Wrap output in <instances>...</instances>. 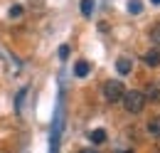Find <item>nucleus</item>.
Returning <instances> with one entry per match:
<instances>
[{
  "instance_id": "nucleus-1",
  "label": "nucleus",
  "mask_w": 160,
  "mask_h": 153,
  "mask_svg": "<svg viewBox=\"0 0 160 153\" xmlns=\"http://www.w3.org/2000/svg\"><path fill=\"white\" fill-rule=\"evenodd\" d=\"M123 106L128 114H140L145 109V94L143 92H126L123 94Z\"/></svg>"
},
{
  "instance_id": "nucleus-2",
  "label": "nucleus",
  "mask_w": 160,
  "mask_h": 153,
  "mask_svg": "<svg viewBox=\"0 0 160 153\" xmlns=\"http://www.w3.org/2000/svg\"><path fill=\"white\" fill-rule=\"evenodd\" d=\"M126 94V89H123V84H121L118 79H111V82H106L103 84V96H106V101H121Z\"/></svg>"
},
{
  "instance_id": "nucleus-3",
  "label": "nucleus",
  "mask_w": 160,
  "mask_h": 153,
  "mask_svg": "<svg viewBox=\"0 0 160 153\" xmlns=\"http://www.w3.org/2000/svg\"><path fill=\"white\" fill-rule=\"evenodd\" d=\"M116 69H118V74H131V69H133V59H131V57H118Z\"/></svg>"
},
{
  "instance_id": "nucleus-4",
  "label": "nucleus",
  "mask_w": 160,
  "mask_h": 153,
  "mask_svg": "<svg viewBox=\"0 0 160 153\" xmlns=\"http://www.w3.org/2000/svg\"><path fill=\"white\" fill-rule=\"evenodd\" d=\"M89 72H91V64H89L86 59H79V62L74 64V74L77 76H86Z\"/></svg>"
},
{
  "instance_id": "nucleus-5",
  "label": "nucleus",
  "mask_w": 160,
  "mask_h": 153,
  "mask_svg": "<svg viewBox=\"0 0 160 153\" xmlns=\"http://www.w3.org/2000/svg\"><path fill=\"white\" fill-rule=\"evenodd\" d=\"M143 62H145L148 67H158V64H160V52H158V50H150V52L143 57Z\"/></svg>"
},
{
  "instance_id": "nucleus-6",
  "label": "nucleus",
  "mask_w": 160,
  "mask_h": 153,
  "mask_svg": "<svg viewBox=\"0 0 160 153\" xmlns=\"http://www.w3.org/2000/svg\"><path fill=\"white\" fill-rule=\"evenodd\" d=\"M148 134L155 136V138H160V116L153 119V121H148Z\"/></svg>"
},
{
  "instance_id": "nucleus-7",
  "label": "nucleus",
  "mask_w": 160,
  "mask_h": 153,
  "mask_svg": "<svg viewBox=\"0 0 160 153\" xmlns=\"http://www.w3.org/2000/svg\"><path fill=\"white\" fill-rule=\"evenodd\" d=\"M128 13L131 15H140L143 13V3L140 0H128Z\"/></svg>"
},
{
  "instance_id": "nucleus-8",
  "label": "nucleus",
  "mask_w": 160,
  "mask_h": 153,
  "mask_svg": "<svg viewBox=\"0 0 160 153\" xmlns=\"http://www.w3.org/2000/svg\"><path fill=\"white\" fill-rule=\"evenodd\" d=\"M91 13H94V0H81V15L91 18Z\"/></svg>"
},
{
  "instance_id": "nucleus-9",
  "label": "nucleus",
  "mask_w": 160,
  "mask_h": 153,
  "mask_svg": "<svg viewBox=\"0 0 160 153\" xmlns=\"http://www.w3.org/2000/svg\"><path fill=\"white\" fill-rule=\"evenodd\" d=\"M91 141H94V143H103V141H106V131H101V129H96V131L91 134Z\"/></svg>"
},
{
  "instance_id": "nucleus-10",
  "label": "nucleus",
  "mask_w": 160,
  "mask_h": 153,
  "mask_svg": "<svg viewBox=\"0 0 160 153\" xmlns=\"http://www.w3.org/2000/svg\"><path fill=\"white\" fill-rule=\"evenodd\" d=\"M150 40H153L155 45H160V22L153 27V30H150Z\"/></svg>"
},
{
  "instance_id": "nucleus-11",
  "label": "nucleus",
  "mask_w": 160,
  "mask_h": 153,
  "mask_svg": "<svg viewBox=\"0 0 160 153\" xmlns=\"http://www.w3.org/2000/svg\"><path fill=\"white\" fill-rule=\"evenodd\" d=\"M69 57V45H62L59 47V59H67Z\"/></svg>"
},
{
  "instance_id": "nucleus-12",
  "label": "nucleus",
  "mask_w": 160,
  "mask_h": 153,
  "mask_svg": "<svg viewBox=\"0 0 160 153\" xmlns=\"http://www.w3.org/2000/svg\"><path fill=\"white\" fill-rule=\"evenodd\" d=\"M20 13H22V8H20V5H12V8H10V18H18Z\"/></svg>"
},
{
  "instance_id": "nucleus-13",
  "label": "nucleus",
  "mask_w": 160,
  "mask_h": 153,
  "mask_svg": "<svg viewBox=\"0 0 160 153\" xmlns=\"http://www.w3.org/2000/svg\"><path fill=\"white\" fill-rule=\"evenodd\" d=\"M81 153H99V151H96V148H84Z\"/></svg>"
},
{
  "instance_id": "nucleus-14",
  "label": "nucleus",
  "mask_w": 160,
  "mask_h": 153,
  "mask_svg": "<svg viewBox=\"0 0 160 153\" xmlns=\"http://www.w3.org/2000/svg\"><path fill=\"white\" fill-rule=\"evenodd\" d=\"M150 3H153V5H160V0H150Z\"/></svg>"
},
{
  "instance_id": "nucleus-15",
  "label": "nucleus",
  "mask_w": 160,
  "mask_h": 153,
  "mask_svg": "<svg viewBox=\"0 0 160 153\" xmlns=\"http://www.w3.org/2000/svg\"><path fill=\"white\" fill-rule=\"evenodd\" d=\"M155 153H160V146H158V151H155Z\"/></svg>"
}]
</instances>
